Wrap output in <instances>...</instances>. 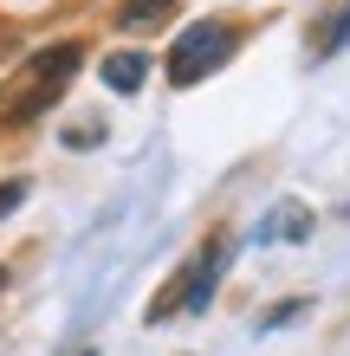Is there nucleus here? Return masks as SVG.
Segmentation results:
<instances>
[{"label": "nucleus", "instance_id": "f257e3e1", "mask_svg": "<svg viewBox=\"0 0 350 356\" xmlns=\"http://www.w3.org/2000/svg\"><path fill=\"white\" fill-rule=\"evenodd\" d=\"M78 65H85V46H78V39H52V46H39L26 65L7 78V91H0V123H33V117H46L52 104L72 91Z\"/></svg>", "mask_w": 350, "mask_h": 356}, {"label": "nucleus", "instance_id": "0eeeda50", "mask_svg": "<svg viewBox=\"0 0 350 356\" xmlns=\"http://www.w3.org/2000/svg\"><path fill=\"white\" fill-rule=\"evenodd\" d=\"M344 39H350V0H344L337 13H324V19H318V33H312V58H331Z\"/></svg>", "mask_w": 350, "mask_h": 356}, {"label": "nucleus", "instance_id": "6e6552de", "mask_svg": "<svg viewBox=\"0 0 350 356\" xmlns=\"http://www.w3.org/2000/svg\"><path fill=\"white\" fill-rule=\"evenodd\" d=\"M292 318H305V298H285V305H273L260 318V330H279V324H292Z\"/></svg>", "mask_w": 350, "mask_h": 356}, {"label": "nucleus", "instance_id": "1a4fd4ad", "mask_svg": "<svg viewBox=\"0 0 350 356\" xmlns=\"http://www.w3.org/2000/svg\"><path fill=\"white\" fill-rule=\"evenodd\" d=\"M65 143L72 149H97L104 143V123H78V130H65Z\"/></svg>", "mask_w": 350, "mask_h": 356}, {"label": "nucleus", "instance_id": "20e7f679", "mask_svg": "<svg viewBox=\"0 0 350 356\" xmlns=\"http://www.w3.org/2000/svg\"><path fill=\"white\" fill-rule=\"evenodd\" d=\"M312 227H318V214L305 201H273V214L260 220V240H312Z\"/></svg>", "mask_w": 350, "mask_h": 356}, {"label": "nucleus", "instance_id": "9d476101", "mask_svg": "<svg viewBox=\"0 0 350 356\" xmlns=\"http://www.w3.org/2000/svg\"><path fill=\"white\" fill-rule=\"evenodd\" d=\"M19 201H26V181H19V175H13V181H0V220H7Z\"/></svg>", "mask_w": 350, "mask_h": 356}, {"label": "nucleus", "instance_id": "423d86ee", "mask_svg": "<svg viewBox=\"0 0 350 356\" xmlns=\"http://www.w3.org/2000/svg\"><path fill=\"white\" fill-rule=\"evenodd\" d=\"M175 7H182V0H123V7H117V26L123 33H156V26H169Z\"/></svg>", "mask_w": 350, "mask_h": 356}, {"label": "nucleus", "instance_id": "39448f33", "mask_svg": "<svg viewBox=\"0 0 350 356\" xmlns=\"http://www.w3.org/2000/svg\"><path fill=\"white\" fill-rule=\"evenodd\" d=\"M97 78H104L117 97H136L143 78H150V58H143V52H111L104 65H97Z\"/></svg>", "mask_w": 350, "mask_h": 356}, {"label": "nucleus", "instance_id": "f03ea898", "mask_svg": "<svg viewBox=\"0 0 350 356\" xmlns=\"http://www.w3.org/2000/svg\"><path fill=\"white\" fill-rule=\"evenodd\" d=\"M228 259H234V240L228 234H208L201 240V253L189 259V266H175L169 272V285L156 291L150 298V311H143V318L150 324H169V318H182V311H208V298H214V285H221V272H228Z\"/></svg>", "mask_w": 350, "mask_h": 356}, {"label": "nucleus", "instance_id": "9b49d317", "mask_svg": "<svg viewBox=\"0 0 350 356\" xmlns=\"http://www.w3.org/2000/svg\"><path fill=\"white\" fill-rule=\"evenodd\" d=\"M0 291H7V266H0Z\"/></svg>", "mask_w": 350, "mask_h": 356}, {"label": "nucleus", "instance_id": "7ed1b4c3", "mask_svg": "<svg viewBox=\"0 0 350 356\" xmlns=\"http://www.w3.org/2000/svg\"><path fill=\"white\" fill-rule=\"evenodd\" d=\"M234 52H240V26H228V19H195V26L175 33L162 72H169V85L189 91V85H201V78H214Z\"/></svg>", "mask_w": 350, "mask_h": 356}, {"label": "nucleus", "instance_id": "f8f14e48", "mask_svg": "<svg viewBox=\"0 0 350 356\" xmlns=\"http://www.w3.org/2000/svg\"><path fill=\"white\" fill-rule=\"evenodd\" d=\"M85 356H91V350H85Z\"/></svg>", "mask_w": 350, "mask_h": 356}]
</instances>
